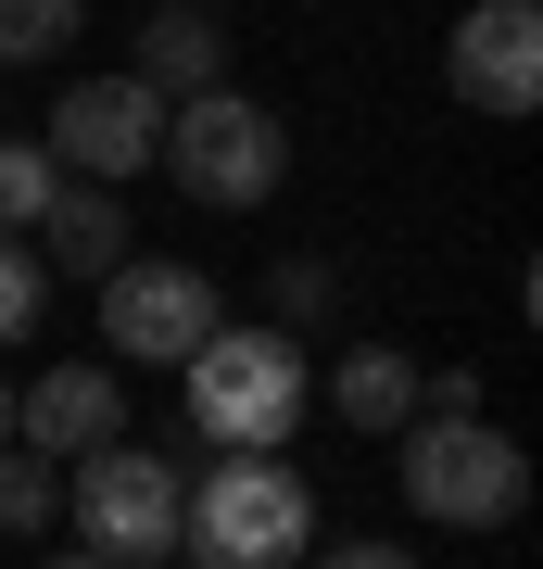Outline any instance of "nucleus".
Wrapping results in <instances>:
<instances>
[{
  "label": "nucleus",
  "instance_id": "1",
  "mask_svg": "<svg viewBox=\"0 0 543 569\" xmlns=\"http://www.w3.org/2000/svg\"><path fill=\"white\" fill-rule=\"evenodd\" d=\"M178 392H190V443H215V456H279L303 406H316V367H303L291 329H215L190 367H178Z\"/></svg>",
  "mask_w": 543,
  "mask_h": 569
},
{
  "label": "nucleus",
  "instance_id": "2",
  "mask_svg": "<svg viewBox=\"0 0 543 569\" xmlns=\"http://www.w3.org/2000/svg\"><path fill=\"white\" fill-rule=\"evenodd\" d=\"M178 557L190 569H303L316 557V493L279 456H215L178 507Z\"/></svg>",
  "mask_w": 543,
  "mask_h": 569
},
{
  "label": "nucleus",
  "instance_id": "3",
  "mask_svg": "<svg viewBox=\"0 0 543 569\" xmlns=\"http://www.w3.org/2000/svg\"><path fill=\"white\" fill-rule=\"evenodd\" d=\"M392 443H404V507L430 531H505L531 507V456L493 418H404Z\"/></svg>",
  "mask_w": 543,
  "mask_h": 569
},
{
  "label": "nucleus",
  "instance_id": "4",
  "mask_svg": "<svg viewBox=\"0 0 543 569\" xmlns=\"http://www.w3.org/2000/svg\"><path fill=\"white\" fill-rule=\"evenodd\" d=\"M152 164L190 190V203L241 216V203H265V190L291 178V127L265 102H241V89H202V102H164V152Z\"/></svg>",
  "mask_w": 543,
  "mask_h": 569
},
{
  "label": "nucleus",
  "instance_id": "5",
  "mask_svg": "<svg viewBox=\"0 0 543 569\" xmlns=\"http://www.w3.org/2000/svg\"><path fill=\"white\" fill-rule=\"evenodd\" d=\"M63 507H77V545H89L101 569H152V557H178L190 468H178V456H152V443H101V456H77Z\"/></svg>",
  "mask_w": 543,
  "mask_h": 569
},
{
  "label": "nucleus",
  "instance_id": "6",
  "mask_svg": "<svg viewBox=\"0 0 543 569\" xmlns=\"http://www.w3.org/2000/svg\"><path fill=\"white\" fill-rule=\"evenodd\" d=\"M215 329H228V305H215V279H202V266L127 253L114 279H101V342H114L127 367H190Z\"/></svg>",
  "mask_w": 543,
  "mask_h": 569
},
{
  "label": "nucleus",
  "instance_id": "7",
  "mask_svg": "<svg viewBox=\"0 0 543 569\" xmlns=\"http://www.w3.org/2000/svg\"><path fill=\"white\" fill-rule=\"evenodd\" d=\"M51 178H77V190H114V178H140V164L164 152V102L140 77H77L51 102Z\"/></svg>",
  "mask_w": 543,
  "mask_h": 569
},
{
  "label": "nucleus",
  "instance_id": "8",
  "mask_svg": "<svg viewBox=\"0 0 543 569\" xmlns=\"http://www.w3.org/2000/svg\"><path fill=\"white\" fill-rule=\"evenodd\" d=\"M443 77H455L467 114H531L543 102V13H531V0H481V13L455 26Z\"/></svg>",
  "mask_w": 543,
  "mask_h": 569
},
{
  "label": "nucleus",
  "instance_id": "9",
  "mask_svg": "<svg viewBox=\"0 0 543 569\" xmlns=\"http://www.w3.org/2000/svg\"><path fill=\"white\" fill-rule=\"evenodd\" d=\"M13 443L51 456V468L127 443V392H114V367H39V380L13 392Z\"/></svg>",
  "mask_w": 543,
  "mask_h": 569
},
{
  "label": "nucleus",
  "instance_id": "10",
  "mask_svg": "<svg viewBox=\"0 0 543 569\" xmlns=\"http://www.w3.org/2000/svg\"><path fill=\"white\" fill-rule=\"evenodd\" d=\"M127 77L152 89V102H202V89H228V26L202 13V0H152L140 13V63Z\"/></svg>",
  "mask_w": 543,
  "mask_h": 569
},
{
  "label": "nucleus",
  "instance_id": "11",
  "mask_svg": "<svg viewBox=\"0 0 543 569\" xmlns=\"http://www.w3.org/2000/svg\"><path fill=\"white\" fill-rule=\"evenodd\" d=\"M26 253H39V279H114V266H127V203L63 178L39 203V228H26Z\"/></svg>",
  "mask_w": 543,
  "mask_h": 569
},
{
  "label": "nucleus",
  "instance_id": "12",
  "mask_svg": "<svg viewBox=\"0 0 543 569\" xmlns=\"http://www.w3.org/2000/svg\"><path fill=\"white\" fill-rule=\"evenodd\" d=\"M329 406H342L354 430H404L418 418V367H404L392 342H354L342 367H329Z\"/></svg>",
  "mask_w": 543,
  "mask_h": 569
},
{
  "label": "nucleus",
  "instance_id": "13",
  "mask_svg": "<svg viewBox=\"0 0 543 569\" xmlns=\"http://www.w3.org/2000/svg\"><path fill=\"white\" fill-rule=\"evenodd\" d=\"M51 519H63V468L0 443V531H51Z\"/></svg>",
  "mask_w": 543,
  "mask_h": 569
},
{
  "label": "nucleus",
  "instance_id": "14",
  "mask_svg": "<svg viewBox=\"0 0 543 569\" xmlns=\"http://www.w3.org/2000/svg\"><path fill=\"white\" fill-rule=\"evenodd\" d=\"M89 26V0H0V63H51Z\"/></svg>",
  "mask_w": 543,
  "mask_h": 569
},
{
  "label": "nucleus",
  "instance_id": "15",
  "mask_svg": "<svg viewBox=\"0 0 543 569\" xmlns=\"http://www.w3.org/2000/svg\"><path fill=\"white\" fill-rule=\"evenodd\" d=\"M51 190H63V178H51V152H39V140H0V241H26Z\"/></svg>",
  "mask_w": 543,
  "mask_h": 569
},
{
  "label": "nucleus",
  "instance_id": "16",
  "mask_svg": "<svg viewBox=\"0 0 543 569\" xmlns=\"http://www.w3.org/2000/svg\"><path fill=\"white\" fill-rule=\"evenodd\" d=\"M265 305H279V329H291V342H303V329H329V317H342V279H329L316 253H291L279 279H265Z\"/></svg>",
  "mask_w": 543,
  "mask_h": 569
},
{
  "label": "nucleus",
  "instance_id": "17",
  "mask_svg": "<svg viewBox=\"0 0 543 569\" xmlns=\"http://www.w3.org/2000/svg\"><path fill=\"white\" fill-rule=\"evenodd\" d=\"M39 317H51V279H39V253H26V241H0V342H26Z\"/></svg>",
  "mask_w": 543,
  "mask_h": 569
},
{
  "label": "nucleus",
  "instance_id": "18",
  "mask_svg": "<svg viewBox=\"0 0 543 569\" xmlns=\"http://www.w3.org/2000/svg\"><path fill=\"white\" fill-rule=\"evenodd\" d=\"M418 418H481V367H418Z\"/></svg>",
  "mask_w": 543,
  "mask_h": 569
},
{
  "label": "nucleus",
  "instance_id": "19",
  "mask_svg": "<svg viewBox=\"0 0 543 569\" xmlns=\"http://www.w3.org/2000/svg\"><path fill=\"white\" fill-rule=\"evenodd\" d=\"M303 569H418V545H316Z\"/></svg>",
  "mask_w": 543,
  "mask_h": 569
},
{
  "label": "nucleus",
  "instance_id": "20",
  "mask_svg": "<svg viewBox=\"0 0 543 569\" xmlns=\"http://www.w3.org/2000/svg\"><path fill=\"white\" fill-rule=\"evenodd\" d=\"M39 569H101V557H89V545H63V557H39Z\"/></svg>",
  "mask_w": 543,
  "mask_h": 569
},
{
  "label": "nucleus",
  "instance_id": "21",
  "mask_svg": "<svg viewBox=\"0 0 543 569\" xmlns=\"http://www.w3.org/2000/svg\"><path fill=\"white\" fill-rule=\"evenodd\" d=\"M0 443H13V380H0Z\"/></svg>",
  "mask_w": 543,
  "mask_h": 569
},
{
  "label": "nucleus",
  "instance_id": "22",
  "mask_svg": "<svg viewBox=\"0 0 543 569\" xmlns=\"http://www.w3.org/2000/svg\"><path fill=\"white\" fill-rule=\"evenodd\" d=\"M152 569H190V557H152Z\"/></svg>",
  "mask_w": 543,
  "mask_h": 569
}]
</instances>
